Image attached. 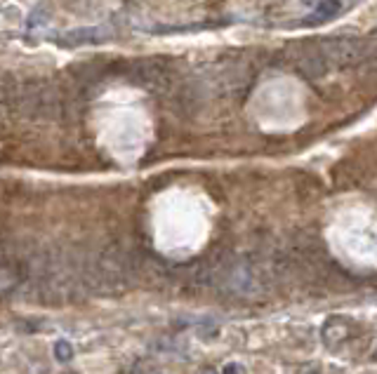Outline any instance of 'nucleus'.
<instances>
[{
    "mask_svg": "<svg viewBox=\"0 0 377 374\" xmlns=\"http://www.w3.org/2000/svg\"><path fill=\"white\" fill-rule=\"evenodd\" d=\"M54 356H57L59 360H71L73 358L71 344L64 342V339H61V342H57V344H54Z\"/></svg>",
    "mask_w": 377,
    "mask_h": 374,
    "instance_id": "nucleus-9",
    "label": "nucleus"
},
{
    "mask_svg": "<svg viewBox=\"0 0 377 374\" xmlns=\"http://www.w3.org/2000/svg\"><path fill=\"white\" fill-rule=\"evenodd\" d=\"M321 52H323L328 64L345 68L366 59L368 47H366V40L354 38V35H342V38H328L321 42Z\"/></svg>",
    "mask_w": 377,
    "mask_h": 374,
    "instance_id": "nucleus-3",
    "label": "nucleus"
},
{
    "mask_svg": "<svg viewBox=\"0 0 377 374\" xmlns=\"http://www.w3.org/2000/svg\"><path fill=\"white\" fill-rule=\"evenodd\" d=\"M8 104L19 116L36 118V120H59L64 118V111H66L64 92L47 83L15 85Z\"/></svg>",
    "mask_w": 377,
    "mask_h": 374,
    "instance_id": "nucleus-1",
    "label": "nucleus"
},
{
    "mask_svg": "<svg viewBox=\"0 0 377 374\" xmlns=\"http://www.w3.org/2000/svg\"><path fill=\"white\" fill-rule=\"evenodd\" d=\"M340 12H342V3H340V0H323V3L316 7V12H313L311 17L306 19V24H325V21H330V19L337 17Z\"/></svg>",
    "mask_w": 377,
    "mask_h": 374,
    "instance_id": "nucleus-7",
    "label": "nucleus"
},
{
    "mask_svg": "<svg viewBox=\"0 0 377 374\" xmlns=\"http://www.w3.org/2000/svg\"><path fill=\"white\" fill-rule=\"evenodd\" d=\"M12 90H15V85L10 83V78L5 73H0V104H8Z\"/></svg>",
    "mask_w": 377,
    "mask_h": 374,
    "instance_id": "nucleus-8",
    "label": "nucleus"
},
{
    "mask_svg": "<svg viewBox=\"0 0 377 374\" xmlns=\"http://www.w3.org/2000/svg\"><path fill=\"white\" fill-rule=\"evenodd\" d=\"M107 64L104 61H85V64H80V66H76L73 68V76L76 78H80V83L83 85H97L102 80V76L107 73Z\"/></svg>",
    "mask_w": 377,
    "mask_h": 374,
    "instance_id": "nucleus-6",
    "label": "nucleus"
},
{
    "mask_svg": "<svg viewBox=\"0 0 377 374\" xmlns=\"http://www.w3.org/2000/svg\"><path fill=\"white\" fill-rule=\"evenodd\" d=\"M109 38V33L104 28H73L54 38V42L61 47H78V45H97Z\"/></svg>",
    "mask_w": 377,
    "mask_h": 374,
    "instance_id": "nucleus-4",
    "label": "nucleus"
},
{
    "mask_svg": "<svg viewBox=\"0 0 377 374\" xmlns=\"http://www.w3.org/2000/svg\"><path fill=\"white\" fill-rule=\"evenodd\" d=\"M68 374H73V372H68Z\"/></svg>",
    "mask_w": 377,
    "mask_h": 374,
    "instance_id": "nucleus-10",
    "label": "nucleus"
},
{
    "mask_svg": "<svg viewBox=\"0 0 377 374\" xmlns=\"http://www.w3.org/2000/svg\"><path fill=\"white\" fill-rule=\"evenodd\" d=\"M177 97V109L186 116H191L193 111H198V106L203 104V85L191 83V85H181V88L174 92Z\"/></svg>",
    "mask_w": 377,
    "mask_h": 374,
    "instance_id": "nucleus-5",
    "label": "nucleus"
},
{
    "mask_svg": "<svg viewBox=\"0 0 377 374\" xmlns=\"http://www.w3.org/2000/svg\"><path fill=\"white\" fill-rule=\"evenodd\" d=\"M128 76L132 83L144 88L146 92H153V95L172 92L174 83H177V71H174L172 61L160 59V56H146V59L132 61Z\"/></svg>",
    "mask_w": 377,
    "mask_h": 374,
    "instance_id": "nucleus-2",
    "label": "nucleus"
}]
</instances>
